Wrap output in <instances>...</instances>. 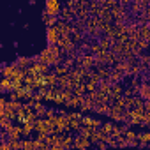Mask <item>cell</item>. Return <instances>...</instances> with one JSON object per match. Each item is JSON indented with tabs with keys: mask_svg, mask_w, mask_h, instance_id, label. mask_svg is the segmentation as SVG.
Returning a JSON list of instances; mask_svg holds the SVG:
<instances>
[{
	"mask_svg": "<svg viewBox=\"0 0 150 150\" xmlns=\"http://www.w3.org/2000/svg\"><path fill=\"white\" fill-rule=\"evenodd\" d=\"M35 62V58H27V57H20L18 58V62H16V65L20 67V69H28L32 64Z\"/></svg>",
	"mask_w": 150,
	"mask_h": 150,
	"instance_id": "8",
	"label": "cell"
},
{
	"mask_svg": "<svg viewBox=\"0 0 150 150\" xmlns=\"http://www.w3.org/2000/svg\"><path fill=\"white\" fill-rule=\"evenodd\" d=\"M62 145H64V150H71L72 148V136L71 134H64L62 136Z\"/></svg>",
	"mask_w": 150,
	"mask_h": 150,
	"instance_id": "13",
	"label": "cell"
},
{
	"mask_svg": "<svg viewBox=\"0 0 150 150\" xmlns=\"http://www.w3.org/2000/svg\"><path fill=\"white\" fill-rule=\"evenodd\" d=\"M136 139H138V146L145 148V146L148 145V141H150V134H148V132H138Z\"/></svg>",
	"mask_w": 150,
	"mask_h": 150,
	"instance_id": "9",
	"label": "cell"
},
{
	"mask_svg": "<svg viewBox=\"0 0 150 150\" xmlns=\"http://www.w3.org/2000/svg\"><path fill=\"white\" fill-rule=\"evenodd\" d=\"M2 117H6V110H4V108H0V118H2Z\"/></svg>",
	"mask_w": 150,
	"mask_h": 150,
	"instance_id": "22",
	"label": "cell"
},
{
	"mask_svg": "<svg viewBox=\"0 0 150 150\" xmlns=\"http://www.w3.org/2000/svg\"><path fill=\"white\" fill-rule=\"evenodd\" d=\"M81 113L80 111H71V113H65V118L67 122H72V120H76V122H81Z\"/></svg>",
	"mask_w": 150,
	"mask_h": 150,
	"instance_id": "14",
	"label": "cell"
},
{
	"mask_svg": "<svg viewBox=\"0 0 150 150\" xmlns=\"http://www.w3.org/2000/svg\"><path fill=\"white\" fill-rule=\"evenodd\" d=\"M55 115H57V111H55L53 108H48V110H46V118H50V120H51Z\"/></svg>",
	"mask_w": 150,
	"mask_h": 150,
	"instance_id": "19",
	"label": "cell"
},
{
	"mask_svg": "<svg viewBox=\"0 0 150 150\" xmlns=\"http://www.w3.org/2000/svg\"><path fill=\"white\" fill-rule=\"evenodd\" d=\"M92 143L87 139V138H83V136H76V138H72V148H78V150H87L88 146H90Z\"/></svg>",
	"mask_w": 150,
	"mask_h": 150,
	"instance_id": "4",
	"label": "cell"
},
{
	"mask_svg": "<svg viewBox=\"0 0 150 150\" xmlns=\"http://www.w3.org/2000/svg\"><path fill=\"white\" fill-rule=\"evenodd\" d=\"M113 129H115V124H113L111 120L103 122V124H101V127H99V131H101V132H104L106 136H111V134H113Z\"/></svg>",
	"mask_w": 150,
	"mask_h": 150,
	"instance_id": "7",
	"label": "cell"
},
{
	"mask_svg": "<svg viewBox=\"0 0 150 150\" xmlns=\"http://www.w3.org/2000/svg\"><path fill=\"white\" fill-rule=\"evenodd\" d=\"M76 64H78V67H80V69H88V71L96 65L94 57H90V55H83V57L76 58Z\"/></svg>",
	"mask_w": 150,
	"mask_h": 150,
	"instance_id": "3",
	"label": "cell"
},
{
	"mask_svg": "<svg viewBox=\"0 0 150 150\" xmlns=\"http://www.w3.org/2000/svg\"><path fill=\"white\" fill-rule=\"evenodd\" d=\"M21 143L23 139H7V145L11 150H21Z\"/></svg>",
	"mask_w": 150,
	"mask_h": 150,
	"instance_id": "16",
	"label": "cell"
},
{
	"mask_svg": "<svg viewBox=\"0 0 150 150\" xmlns=\"http://www.w3.org/2000/svg\"><path fill=\"white\" fill-rule=\"evenodd\" d=\"M97 146H99L101 150H104V148H108V145H106V143H97Z\"/></svg>",
	"mask_w": 150,
	"mask_h": 150,
	"instance_id": "21",
	"label": "cell"
},
{
	"mask_svg": "<svg viewBox=\"0 0 150 150\" xmlns=\"http://www.w3.org/2000/svg\"><path fill=\"white\" fill-rule=\"evenodd\" d=\"M60 14H62L64 21L67 23L69 20H72V18H74V14H76V13H74V11H72L71 7H65V9H62V11H60Z\"/></svg>",
	"mask_w": 150,
	"mask_h": 150,
	"instance_id": "12",
	"label": "cell"
},
{
	"mask_svg": "<svg viewBox=\"0 0 150 150\" xmlns=\"http://www.w3.org/2000/svg\"><path fill=\"white\" fill-rule=\"evenodd\" d=\"M0 88H2L4 92H13V81L2 78V80H0Z\"/></svg>",
	"mask_w": 150,
	"mask_h": 150,
	"instance_id": "15",
	"label": "cell"
},
{
	"mask_svg": "<svg viewBox=\"0 0 150 150\" xmlns=\"http://www.w3.org/2000/svg\"><path fill=\"white\" fill-rule=\"evenodd\" d=\"M60 11H62V6L58 0H48L44 4V13L46 16H51V18H58L60 16Z\"/></svg>",
	"mask_w": 150,
	"mask_h": 150,
	"instance_id": "2",
	"label": "cell"
},
{
	"mask_svg": "<svg viewBox=\"0 0 150 150\" xmlns=\"http://www.w3.org/2000/svg\"><path fill=\"white\" fill-rule=\"evenodd\" d=\"M32 132H34V124H32V122H25V124L21 125V139H23V138H28Z\"/></svg>",
	"mask_w": 150,
	"mask_h": 150,
	"instance_id": "10",
	"label": "cell"
},
{
	"mask_svg": "<svg viewBox=\"0 0 150 150\" xmlns=\"http://www.w3.org/2000/svg\"><path fill=\"white\" fill-rule=\"evenodd\" d=\"M62 57H64V53L58 46H48L35 57V62L50 67V65H58L62 62Z\"/></svg>",
	"mask_w": 150,
	"mask_h": 150,
	"instance_id": "1",
	"label": "cell"
},
{
	"mask_svg": "<svg viewBox=\"0 0 150 150\" xmlns=\"http://www.w3.org/2000/svg\"><path fill=\"white\" fill-rule=\"evenodd\" d=\"M6 136L9 139H21V125H13L6 131Z\"/></svg>",
	"mask_w": 150,
	"mask_h": 150,
	"instance_id": "6",
	"label": "cell"
},
{
	"mask_svg": "<svg viewBox=\"0 0 150 150\" xmlns=\"http://www.w3.org/2000/svg\"><path fill=\"white\" fill-rule=\"evenodd\" d=\"M6 104H7V99L6 97H0V108H4Z\"/></svg>",
	"mask_w": 150,
	"mask_h": 150,
	"instance_id": "20",
	"label": "cell"
},
{
	"mask_svg": "<svg viewBox=\"0 0 150 150\" xmlns=\"http://www.w3.org/2000/svg\"><path fill=\"white\" fill-rule=\"evenodd\" d=\"M46 39H48V46H57L58 44V35L55 27H48L46 28Z\"/></svg>",
	"mask_w": 150,
	"mask_h": 150,
	"instance_id": "5",
	"label": "cell"
},
{
	"mask_svg": "<svg viewBox=\"0 0 150 150\" xmlns=\"http://www.w3.org/2000/svg\"><path fill=\"white\" fill-rule=\"evenodd\" d=\"M9 127H13V122L9 120V118H6V117H2L0 118V129H9Z\"/></svg>",
	"mask_w": 150,
	"mask_h": 150,
	"instance_id": "18",
	"label": "cell"
},
{
	"mask_svg": "<svg viewBox=\"0 0 150 150\" xmlns=\"http://www.w3.org/2000/svg\"><path fill=\"white\" fill-rule=\"evenodd\" d=\"M21 150H37V141L30 139V138H25L23 143H21Z\"/></svg>",
	"mask_w": 150,
	"mask_h": 150,
	"instance_id": "11",
	"label": "cell"
},
{
	"mask_svg": "<svg viewBox=\"0 0 150 150\" xmlns=\"http://www.w3.org/2000/svg\"><path fill=\"white\" fill-rule=\"evenodd\" d=\"M6 106H7V108H11L13 111H18V110H20L23 104H21L20 101H7V104H6Z\"/></svg>",
	"mask_w": 150,
	"mask_h": 150,
	"instance_id": "17",
	"label": "cell"
},
{
	"mask_svg": "<svg viewBox=\"0 0 150 150\" xmlns=\"http://www.w3.org/2000/svg\"><path fill=\"white\" fill-rule=\"evenodd\" d=\"M0 80H2V69H0Z\"/></svg>",
	"mask_w": 150,
	"mask_h": 150,
	"instance_id": "23",
	"label": "cell"
}]
</instances>
